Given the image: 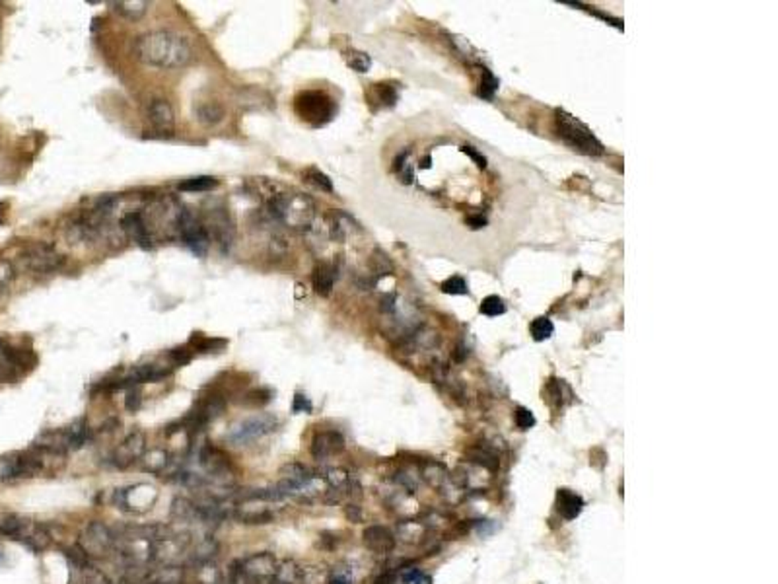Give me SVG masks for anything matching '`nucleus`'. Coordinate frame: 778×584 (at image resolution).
Segmentation results:
<instances>
[{
  "label": "nucleus",
  "instance_id": "39",
  "mask_svg": "<svg viewBox=\"0 0 778 584\" xmlns=\"http://www.w3.org/2000/svg\"><path fill=\"white\" fill-rule=\"evenodd\" d=\"M553 331H555V326L549 318H537L531 323V335L535 341L549 339L553 335Z\"/></svg>",
  "mask_w": 778,
  "mask_h": 584
},
{
  "label": "nucleus",
  "instance_id": "7",
  "mask_svg": "<svg viewBox=\"0 0 778 584\" xmlns=\"http://www.w3.org/2000/svg\"><path fill=\"white\" fill-rule=\"evenodd\" d=\"M115 534L104 522H90L80 534L78 545L84 549L88 557H106L115 549Z\"/></svg>",
  "mask_w": 778,
  "mask_h": 584
},
{
  "label": "nucleus",
  "instance_id": "42",
  "mask_svg": "<svg viewBox=\"0 0 778 584\" xmlns=\"http://www.w3.org/2000/svg\"><path fill=\"white\" fill-rule=\"evenodd\" d=\"M514 421L515 425H518V428H522V431H527V428H531V426L535 425V417H533V413H531L529 409H526V407H518V409H515Z\"/></svg>",
  "mask_w": 778,
  "mask_h": 584
},
{
  "label": "nucleus",
  "instance_id": "51",
  "mask_svg": "<svg viewBox=\"0 0 778 584\" xmlns=\"http://www.w3.org/2000/svg\"><path fill=\"white\" fill-rule=\"evenodd\" d=\"M462 150L469 156V158H473L475 162H477V166L479 168H486V158H484L481 152H477V150L473 149V147H469V144H465V147H462Z\"/></svg>",
  "mask_w": 778,
  "mask_h": 584
},
{
  "label": "nucleus",
  "instance_id": "50",
  "mask_svg": "<svg viewBox=\"0 0 778 584\" xmlns=\"http://www.w3.org/2000/svg\"><path fill=\"white\" fill-rule=\"evenodd\" d=\"M352 583V573L345 569V567H339L335 573L331 574L329 584H350Z\"/></svg>",
  "mask_w": 778,
  "mask_h": 584
},
{
  "label": "nucleus",
  "instance_id": "36",
  "mask_svg": "<svg viewBox=\"0 0 778 584\" xmlns=\"http://www.w3.org/2000/svg\"><path fill=\"white\" fill-rule=\"evenodd\" d=\"M216 552H218V545H216V542L214 540H205V542H200L197 547H195V553H193V561L199 565H205V563H211V559L216 555Z\"/></svg>",
  "mask_w": 778,
  "mask_h": 584
},
{
  "label": "nucleus",
  "instance_id": "10",
  "mask_svg": "<svg viewBox=\"0 0 778 584\" xmlns=\"http://www.w3.org/2000/svg\"><path fill=\"white\" fill-rule=\"evenodd\" d=\"M199 464L212 479L231 481V462L220 448L202 444L199 450Z\"/></svg>",
  "mask_w": 778,
  "mask_h": 584
},
{
  "label": "nucleus",
  "instance_id": "26",
  "mask_svg": "<svg viewBox=\"0 0 778 584\" xmlns=\"http://www.w3.org/2000/svg\"><path fill=\"white\" fill-rule=\"evenodd\" d=\"M63 265V257L59 254H55L51 247H39L35 254H33L32 257V267L33 269H37V271H43V273H47V271H55V269H59V267Z\"/></svg>",
  "mask_w": 778,
  "mask_h": 584
},
{
  "label": "nucleus",
  "instance_id": "53",
  "mask_svg": "<svg viewBox=\"0 0 778 584\" xmlns=\"http://www.w3.org/2000/svg\"><path fill=\"white\" fill-rule=\"evenodd\" d=\"M467 224L473 228V230H477V228H483L484 224H486V218H484L483 214H477V216H469L467 218Z\"/></svg>",
  "mask_w": 778,
  "mask_h": 584
},
{
  "label": "nucleus",
  "instance_id": "9",
  "mask_svg": "<svg viewBox=\"0 0 778 584\" xmlns=\"http://www.w3.org/2000/svg\"><path fill=\"white\" fill-rule=\"evenodd\" d=\"M178 230L181 240H183V244L187 245L197 257H205V255L209 254L211 236L205 230L202 223H200L195 214H191L189 211L181 209V213L178 216Z\"/></svg>",
  "mask_w": 778,
  "mask_h": 584
},
{
  "label": "nucleus",
  "instance_id": "44",
  "mask_svg": "<svg viewBox=\"0 0 778 584\" xmlns=\"http://www.w3.org/2000/svg\"><path fill=\"white\" fill-rule=\"evenodd\" d=\"M452 41H453V45L457 47V51H462V53L465 55L467 59H469V61H473V63H475V61L479 59V51H477L473 45L467 41L465 37H457V35H453Z\"/></svg>",
  "mask_w": 778,
  "mask_h": 584
},
{
  "label": "nucleus",
  "instance_id": "45",
  "mask_svg": "<svg viewBox=\"0 0 778 584\" xmlns=\"http://www.w3.org/2000/svg\"><path fill=\"white\" fill-rule=\"evenodd\" d=\"M193 359V352L189 347H178V349L169 350V361L173 362V366H183V364H189Z\"/></svg>",
  "mask_w": 778,
  "mask_h": 584
},
{
  "label": "nucleus",
  "instance_id": "20",
  "mask_svg": "<svg viewBox=\"0 0 778 584\" xmlns=\"http://www.w3.org/2000/svg\"><path fill=\"white\" fill-rule=\"evenodd\" d=\"M335 279H336L335 265H331V263H319V265L314 269V275H312L314 288H316L317 294H319V296H329L331 290H333V285H335Z\"/></svg>",
  "mask_w": 778,
  "mask_h": 584
},
{
  "label": "nucleus",
  "instance_id": "8",
  "mask_svg": "<svg viewBox=\"0 0 778 584\" xmlns=\"http://www.w3.org/2000/svg\"><path fill=\"white\" fill-rule=\"evenodd\" d=\"M158 500V491L148 483H137L119 489L115 493L117 509L131 514H142L150 510Z\"/></svg>",
  "mask_w": 778,
  "mask_h": 584
},
{
  "label": "nucleus",
  "instance_id": "22",
  "mask_svg": "<svg viewBox=\"0 0 778 584\" xmlns=\"http://www.w3.org/2000/svg\"><path fill=\"white\" fill-rule=\"evenodd\" d=\"M64 438H66V448L68 450H80L82 446L88 444L90 440V426L86 423L84 419H78L74 421L73 425L63 428Z\"/></svg>",
  "mask_w": 778,
  "mask_h": 584
},
{
  "label": "nucleus",
  "instance_id": "31",
  "mask_svg": "<svg viewBox=\"0 0 778 584\" xmlns=\"http://www.w3.org/2000/svg\"><path fill=\"white\" fill-rule=\"evenodd\" d=\"M148 584H183V569L175 565H166L158 571L150 573Z\"/></svg>",
  "mask_w": 778,
  "mask_h": 584
},
{
  "label": "nucleus",
  "instance_id": "37",
  "mask_svg": "<svg viewBox=\"0 0 778 584\" xmlns=\"http://www.w3.org/2000/svg\"><path fill=\"white\" fill-rule=\"evenodd\" d=\"M496 90H498V78H496L488 68H483V80H481V84H479L477 96L483 97V100H493L496 94Z\"/></svg>",
  "mask_w": 778,
  "mask_h": 584
},
{
  "label": "nucleus",
  "instance_id": "3",
  "mask_svg": "<svg viewBox=\"0 0 778 584\" xmlns=\"http://www.w3.org/2000/svg\"><path fill=\"white\" fill-rule=\"evenodd\" d=\"M557 133L568 147H572L582 154H588V156L603 154V144L596 138V135L580 119L562 109H557Z\"/></svg>",
  "mask_w": 778,
  "mask_h": 584
},
{
  "label": "nucleus",
  "instance_id": "15",
  "mask_svg": "<svg viewBox=\"0 0 778 584\" xmlns=\"http://www.w3.org/2000/svg\"><path fill=\"white\" fill-rule=\"evenodd\" d=\"M121 538L126 542H160L169 538V530L164 524H131L121 528Z\"/></svg>",
  "mask_w": 778,
  "mask_h": 584
},
{
  "label": "nucleus",
  "instance_id": "19",
  "mask_svg": "<svg viewBox=\"0 0 778 584\" xmlns=\"http://www.w3.org/2000/svg\"><path fill=\"white\" fill-rule=\"evenodd\" d=\"M584 509V499L570 489L557 491V512L564 520H574Z\"/></svg>",
  "mask_w": 778,
  "mask_h": 584
},
{
  "label": "nucleus",
  "instance_id": "1",
  "mask_svg": "<svg viewBox=\"0 0 778 584\" xmlns=\"http://www.w3.org/2000/svg\"><path fill=\"white\" fill-rule=\"evenodd\" d=\"M133 53L140 63L156 68H181L187 66L193 59V49L189 41L175 32L156 30L140 35Z\"/></svg>",
  "mask_w": 778,
  "mask_h": 584
},
{
  "label": "nucleus",
  "instance_id": "28",
  "mask_svg": "<svg viewBox=\"0 0 778 584\" xmlns=\"http://www.w3.org/2000/svg\"><path fill=\"white\" fill-rule=\"evenodd\" d=\"M111 6L115 8L117 14L133 21L140 20L148 10V2L144 0H119V2H111Z\"/></svg>",
  "mask_w": 778,
  "mask_h": 584
},
{
  "label": "nucleus",
  "instance_id": "14",
  "mask_svg": "<svg viewBox=\"0 0 778 584\" xmlns=\"http://www.w3.org/2000/svg\"><path fill=\"white\" fill-rule=\"evenodd\" d=\"M343 450H345V438L336 431H323L312 440V456L319 462H325L329 458L341 454Z\"/></svg>",
  "mask_w": 778,
  "mask_h": 584
},
{
  "label": "nucleus",
  "instance_id": "13",
  "mask_svg": "<svg viewBox=\"0 0 778 584\" xmlns=\"http://www.w3.org/2000/svg\"><path fill=\"white\" fill-rule=\"evenodd\" d=\"M148 121H150L152 129L162 133V135H171L173 133L175 117H173V107H171L168 100L156 97V100H152L148 104Z\"/></svg>",
  "mask_w": 778,
  "mask_h": 584
},
{
  "label": "nucleus",
  "instance_id": "43",
  "mask_svg": "<svg viewBox=\"0 0 778 584\" xmlns=\"http://www.w3.org/2000/svg\"><path fill=\"white\" fill-rule=\"evenodd\" d=\"M442 292L446 294H467V285L462 276H452L446 283H442Z\"/></svg>",
  "mask_w": 778,
  "mask_h": 584
},
{
  "label": "nucleus",
  "instance_id": "4",
  "mask_svg": "<svg viewBox=\"0 0 778 584\" xmlns=\"http://www.w3.org/2000/svg\"><path fill=\"white\" fill-rule=\"evenodd\" d=\"M294 111L304 123L312 127H321L329 123L336 113L333 97L319 90H304L294 97Z\"/></svg>",
  "mask_w": 778,
  "mask_h": 584
},
{
  "label": "nucleus",
  "instance_id": "30",
  "mask_svg": "<svg viewBox=\"0 0 778 584\" xmlns=\"http://www.w3.org/2000/svg\"><path fill=\"white\" fill-rule=\"evenodd\" d=\"M171 514L183 522H193V520H202L200 516V510L197 507V502H193L189 499H175L171 505Z\"/></svg>",
  "mask_w": 778,
  "mask_h": 584
},
{
  "label": "nucleus",
  "instance_id": "18",
  "mask_svg": "<svg viewBox=\"0 0 778 584\" xmlns=\"http://www.w3.org/2000/svg\"><path fill=\"white\" fill-rule=\"evenodd\" d=\"M364 543H366L370 552L389 553L395 547V538L383 526H370L364 530Z\"/></svg>",
  "mask_w": 778,
  "mask_h": 584
},
{
  "label": "nucleus",
  "instance_id": "29",
  "mask_svg": "<svg viewBox=\"0 0 778 584\" xmlns=\"http://www.w3.org/2000/svg\"><path fill=\"white\" fill-rule=\"evenodd\" d=\"M142 460V467L146 469V471H150V473H154V475H158V473H162V471H166V467H168V452L166 450H162V448H154V450H150V452H144V456L140 458Z\"/></svg>",
  "mask_w": 778,
  "mask_h": 584
},
{
  "label": "nucleus",
  "instance_id": "54",
  "mask_svg": "<svg viewBox=\"0 0 778 584\" xmlns=\"http://www.w3.org/2000/svg\"><path fill=\"white\" fill-rule=\"evenodd\" d=\"M0 561H2V552H0Z\"/></svg>",
  "mask_w": 778,
  "mask_h": 584
},
{
  "label": "nucleus",
  "instance_id": "48",
  "mask_svg": "<svg viewBox=\"0 0 778 584\" xmlns=\"http://www.w3.org/2000/svg\"><path fill=\"white\" fill-rule=\"evenodd\" d=\"M292 411H294V413H312V411H314V405L310 402V397H305L304 393L296 392L294 402H292Z\"/></svg>",
  "mask_w": 778,
  "mask_h": 584
},
{
  "label": "nucleus",
  "instance_id": "33",
  "mask_svg": "<svg viewBox=\"0 0 778 584\" xmlns=\"http://www.w3.org/2000/svg\"><path fill=\"white\" fill-rule=\"evenodd\" d=\"M197 119L205 125H216L224 119V107L218 102H205L197 107Z\"/></svg>",
  "mask_w": 778,
  "mask_h": 584
},
{
  "label": "nucleus",
  "instance_id": "6",
  "mask_svg": "<svg viewBox=\"0 0 778 584\" xmlns=\"http://www.w3.org/2000/svg\"><path fill=\"white\" fill-rule=\"evenodd\" d=\"M276 426H278V419L274 415H253V417H247V419H243V421L231 426L226 438H228V442L240 446V444H247V442L257 440V438H261L265 435H271V433L276 431Z\"/></svg>",
  "mask_w": 778,
  "mask_h": 584
},
{
  "label": "nucleus",
  "instance_id": "34",
  "mask_svg": "<svg viewBox=\"0 0 778 584\" xmlns=\"http://www.w3.org/2000/svg\"><path fill=\"white\" fill-rule=\"evenodd\" d=\"M302 178H304L307 183L316 185L317 189H321V191L333 193V183L329 180V176L323 173L321 170H317V168H307V170H304L302 171Z\"/></svg>",
  "mask_w": 778,
  "mask_h": 584
},
{
  "label": "nucleus",
  "instance_id": "21",
  "mask_svg": "<svg viewBox=\"0 0 778 584\" xmlns=\"http://www.w3.org/2000/svg\"><path fill=\"white\" fill-rule=\"evenodd\" d=\"M397 97H399V88L395 84H389V82L374 84L368 94L370 104H376L379 107H393Z\"/></svg>",
  "mask_w": 778,
  "mask_h": 584
},
{
  "label": "nucleus",
  "instance_id": "52",
  "mask_svg": "<svg viewBox=\"0 0 778 584\" xmlns=\"http://www.w3.org/2000/svg\"><path fill=\"white\" fill-rule=\"evenodd\" d=\"M345 516H347L350 522H360V520H362V512H360V507H357V505H348L347 509H345Z\"/></svg>",
  "mask_w": 778,
  "mask_h": 584
},
{
  "label": "nucleus",
  "instance_id": "23",
  "mask_svg": "<svg viewBox=\"0 0 778 584\" xmlns=\"http://www.w3.org/2000/svg\"><path fill=\"white\" fill-rule=\"evenodd\" d=\"M30 524L14 512H0V534L14 540H21Z\"/></svg>",
  "mask_w": 778,
  "mask_h": 584
},
{
  "label": "nucleus",
  "instance_id": "2",
  "mask_svg": "<svg viewBox=\"0 0 778 584\" xmlns=\"http://www.w3.org/2000/svg\"><path fill=\"white\" fill-rule=\"evenodd\" d=\"M269 213L292 230H305L314 223L316 205L304 193H276L269 201Z\"/></svg>",
  "mask_w": 778,
  "mask_h": 584
},
{
  "label": "nucleus",
  "instance_id": "12",
  "mask_svg": "<svg viewBox=\"0 0 778 584\" xmlns=\"http://www.w3.org/2000/svg\"><path fill=\"white\" fill-rule=\"evenodd\" d=\"M121 228H123V232L135 242V244L140 247V249H144V252H148V249H152L154 247V240H152V234H150V228H148V224L144 223V216H142V213H129L125 214L123 218H121Z\"/></svg>",
  "mask_w": 778,
  "mask_h": 584
},
{
  "label": "nucleus",
  "instance_id": "32",
  "mask_svg": "<svg viewBox=\"0 0 778 584\" xmlns=\"http://www.w3.org/2000/svg\"><path fill=\"white\" fill-rule=\"evenodd\" d=\"M214 187H218V180L212 178V176H197V178H191L179 183V191L183 193H205L212 191Z\"/></svg>",
  "mask_w": 778,
  "mask_h": 584
},
{
  "label": "nucleus",
  "instance_id": "41",
  "mask_svg": "<svg viewBox=\"0 0 778 584\" xmlns=\"http://www.w3.org/2000/svg\"><path fill=\"white\" fill-rule=\"evenodd\" d=\"M401 581L405 584H430V576L422 573L421 569H417V567H409V569L403 571Z\"/></svg>",
  "mask_w": 778,
  "mask_h": 584
},
{
  "label": "nucleus",
  "instance_id": "24",
  "mask_svg": "<svg viewBox=\"0 0 778 584\" xmlns=\"http://www.w3.org/2000/svg\"><path fill=\"white\" fill-rule=\"evenodd\" d=\"M545 399H547V404L551 407L558 409V407H564L572 399V392H570V388H568L564 380L551 378L547 388H545Z\"/></svg>",
  "mask_w": 778,
  "mask_h": 584
},
{
  "label": "nucleus",
  "instance_id": "11",
  "mask_svg": "<svg viewBox=\"0 0 778 584\" xmlns=\"http://www.w3.org/2000/svg\"><path fill=\"white\" fill-rule=\"evenodd\" d=\"M146 452V436L142 431H133L131 435L126 436L125 440L119 444L115 452H113V464L117 467H129L133 466L135 462H138L140 458L144 456Z\"/></svg>",
  "mask_w": 778,
  "mask_h": 584
},
{
  "label": "nucleus",
  "instance_id": "40",
  "mask_svg": "<svg viewBox=\"0 0 778 584\" xmlns=\"http://www.w3.org/2000/svg\"><path fill=\"white\" fill-rule=\"evenodd\" d=\"M506 312V304L504 300L500 296H486L483 300V304H481V314H484V316H491V318H495V316H502Z\"/></svg>",
  "mask_w": 778,
  "mask_h": 584
},
{
  "label": "nucleus",
  "instance_id": "27",
  "mask_svg": "<svg viewBox=\"0 0 778 584\" xmlns=\"http://www.w3.org/2000/svg\"><path fill=\"white\" fill-rule=\"evenodd\" d=\"M269 584H302V567L294 561H284Z\"/></svg>",
  "mask_w": 778,
  "mask_h": 584
},
{
  "label": "nucleus",
  "instance_id": "5",
  "mask_svg": "<svg viewBox=\"0 0 778 584\" xmlns=\"http://www.w3.org/2000/svg\"><path fill=\"white\" fill-rule=\"evenodd\" d=\"M278 563L273 553L263 552L249 555L242 561L231 565L230 581L231 584H263L269 583L276 573Z\"/></svg>",
  "mask_w": 778,
  "mask_h": 584
},
{
  "label": "nucleus",
  "instance_id": "25",
  "mask_svg": "<svg viewBox=\"0 0 778 584\" xmlns=\"http://www.w3.org/2000/svg\"><path fill=\"white\" fill-rule=\"evenodd\" d=\"M352 230H354V223L348 214H345L343 211H333L329 214V234H331L333 240L343 242Z\"/></svg>",
  "mask_w": 778,
  "mask_h": 584
},
{
  "label": "nucleus",
  "instance_id": "17",
  "mask_svg": "<svg viewBox=\"0 0 778 584\" xmlns=\"http://www.w3.org/2000/svg\"><path fill=\"white\" fill-rule=\"evenodd\" d=\"M263 500H243L240 507H236L234 516L242 524H271L274 522V512Z\"/></svg>",
  "mask_w": 778,
  "mask_h": 584
},
{
  "label": "nucleus",
  "instance_id": "46",
  "mask_svg": "<svg viewBox=\"0 0 778 584\" xmlns=\"http://www.w3.org/2000/svg\"><path fill=\"white\" fill-rule=\"evenodd\" d=\"M140 405H142V392H140L138 388H129V392H126V397H125L126 411L137 413L138 409H140Z\"/></svg>",
  "mask_w": 778,
  "mask_h": 584
},
{
  "label": "nucleus",
  "instance_id": "16",
  "mask_svg": "<svg viewBox=\"0 0 778 584\" xmlns=\"http://www.w3.org/2000/svg\"><path fill=\"white\" fill-rule=\"evenodd\" d=\"M202 226L209 232V236L212 234L218 240V244L222 245L224 252L230 247L231 240H234V226H231L230 216L224 209H212L209 213V223L202 224Z\"/></svg>",
  "mask_w": 778,
  "mask_h": 584
},
{
  "label": "nucleus",
  "instance_id": "38",
  "mask_svg": "<svg viewBox=\"0 0 778 584\" xmlns=\"http://www.w3.org/2000/svg\"><path fill=\"white\" fill-rule=\"evenodd\" d=\"M345 57H347L348 66L357 73H368L370 66H372V59L364 51H348Z\"/></svg>",
  "mask_w": 778,
  "mask_h": 584
},
{
  "label": "nucleus",
  "instance_id": "47",
  "mask_svg": "<svg viewBox=\"0 0 778 584\" xmlns=\"http://www.w3.org/2000/svg\"><path fill=\"white\" fill-rule=\"evenodd\" d=\"M271 397H273V393L269 390H253V392L245 393L243 402L249 405H265L267 402H271Z\"/></svg>",
  "mask_w": 778,
  "mask_h": 584
},
{
  "label": "nucleus",
  "instance_id": "35",
  "mask_svg": "<svg viewBox=\"0 0 778 584\" xmlns=\"http://www.w3.org/2000/svg\"><path fill=\"white\" fill-rule=\"evenodd\" d=\"M189 345L195 350H199V352H214V350L224 349L228 343L224 339H214V337H205V335H193Z\"/></svg>",
  "mask_w": 778,
  "mask_h": 584
},
{
  "label": "nucleus",
  "instance_id": "49",
  "mask_svg": "<svg viewBox=\"0 0 778 584\" xmlns=\"http://www.w3.org/2000/svg\"><path fill=\"white\" fill-rule=\"evenodd\" d=\"M84 584H109V581L99 569L88 567V569H84Z\"/></svg>",
  "mask_w": 778,
  "mask_h": 584
}]
</instances>
